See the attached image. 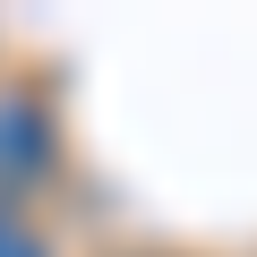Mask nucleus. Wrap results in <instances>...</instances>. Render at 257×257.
Segmentation results:
<instances>
[{"label":"nucleus","mask_w":257,"mask_h":257,"mask_svg":"<svg viewBox=\"0 0 257 257\" xmlns=\"http://www.w3.org/2000/svg\"><path fill=\"white\" fill-rule=\"evenodd\" d=\"M60 172V120L35 86H0V206L35 197Z\"/></svg>","instance_id":"1"},{"label":"nucleus","mask_w":257,"mask_h":257,"mask_svg":"<svg viewBox=\"0 0 257 257\" xmlns=\"http://www.w3.org/2000/svg\"><path fill=\"white\" fill-rule=\"evenodd\" d=\"M0 257H60V248H52V240L26 223L18 206H0Z\"/></svg>","instance_id":"2"}]
</instances>
